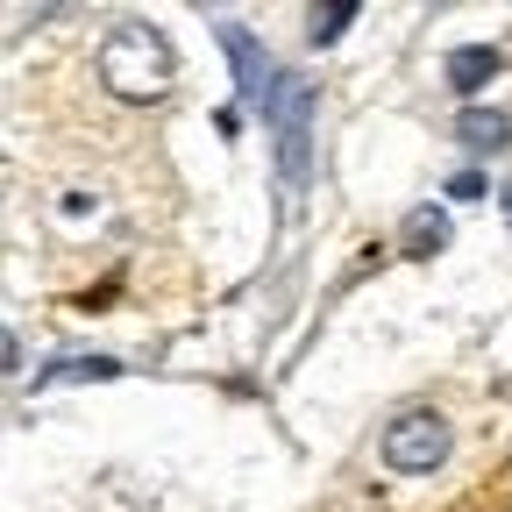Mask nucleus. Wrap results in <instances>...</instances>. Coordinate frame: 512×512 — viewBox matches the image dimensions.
<instances>
[{"label": "nucleus", "instance_id": "obj_1", "mask_svg": "<svg viewBox=\"0 0 512 512\" xmlns=\"http://www.w3.org/2000/svg\"><path fill=\"white\" fill-rule=\"evenodd\" d=\"M171 43L150 29V22H114L107 43H100V86L114 100H157L171 86Z\"/></svg>", "mask_w": 512, "mask_h": 512}, {"label": "nucleus", "instance_id": "obj_2", "mask_svg": "<svg viewBox=\"0 0 512 512\" xmlns=\"http://www.w3.org/2000/svg\"><path fill=\"white\" fill-rule=\"evenodd\" d=\"M264 128L278 136V171H285V192L306 185V136H313V86L306 79H278L271 107H264Z\"/></svg>", "mask_w": 512, "mask_h": 512}, {"label": "nucleus", "instance_id": "obj_3", "mask_svg": "<svg viewBox=\"0 0 512 512\" xmlns=\"http://www.w3.org/2000/svg\"><path fill=\"white\" fill-rule=\"evenodd\" d=\"M448 463V420L413 406L399 413L392 427H384V470H399V477H434Z\"/></svg>", "mask_w": 512, "mask_h": 512}, {"label": "nucleus", "instance_id": "obj_4", "mask_svg": "<svg viewBox=\"0 0 512 512\" xmlns=\"http://www.w3.org/2000/svg\"><path fill=\"white\" fill-rule=\"evenodd\" d=\"M221 50H228V64H235V93H242V100H249L256 114H264L285 72H278V64L264 57V43H256V36H249L242 22H221Z\"/></svg>", "mask_w": 512, "mask_h": 512}, {"label": "nucleus", "instance_id": "obj_5", "mask_svg": "<svg viewBox=\"0 0 512 512\" xmlns=\"http://www.w3.org/2000/svg\"><path fill=\"white\" fill-rule=\"evenodd\" d=\"M498 50L491 43H456V50H448V86H456V93H484L491 79H498Z\"/></svg>", "mask_w": 512, "mask_h": 512}, {"label": "nucleus", "instance_id": "obj_6", "mask_svg": "<svg viewBox=\"0 0 512 512\" xmlns=\"http://www.w3.org/2000/svg\"><path fill=\"white\" fill-rule=\"evenodd\" d=\"M456 143H463V150H505V143H512V114H498V107H463V114H456Z\"/></svg>", "mask_w": 512, "mask_h": 512}, {"label": "nucleus", "instance_id": "obj_7", "mask_svg": "<svg viewBox=\"0 0 512 512\" xmlns=\"http://www.w3.org/2000/svg\"><path fill=\"white\" fill-rule=\"evenodd\" d=\"M399 242H406V256H434V249H448V214L427 200V207H413L406 214V228H399Z\"/></svg>", "mask_w": 512, "mask_h": 512}, {"label": "nucleus", "instance_id": "obj_8", "mask_svg": "<svg viewBox=\"0 0 512 512\" xmlns=\"http://www.w3.org/2000/svg\"><path fill=\"white\" fill-rule=\"evenodd\" d=\"M86 377H121V363H114V356H64L57 370L36 377V392H57V384H86Z\"/></svg>", "mask_w": 512, "mask_h": 512}, {"label": "nucleus", "instance_id": "obj_9", "mask_svg": "<svg viewBox=\"0 0 512 512\" xmlns=\"http://www.w3.org/2000/svg\"><path fill=\"white\" fill-rule=\"evenodd\" d=\"M356 15H363L356 0H328V8H306V43H335Z\"/></svg>", "mask_w": 512, "mask_h": 512}, {"label": "nucleus", "instance_id": "obj_10", "mask_svg": "<svg viewBox=\"0 0 512 512\" xmlns=\"http://www.w3.org/2000/svg\"><path fill=\"white\" fill-rule=\"evenodd\" d=\"M448 200H484V178L477 171H456V178H448Z\"/></svg>", "mask_w": 512, "mask_h": 512}, {"label": "nucleus", "instance_id": "obj_11", "mask_svg": "<svg viewBox=\"0 0 512 512\" xmlns=\"http://www.w3.org/2000/svg\"><path fill=\"white\" fill-rule=\"evenodd\" d=\"M498 207H505V214H512V185H498Z\"/></svg>", "mask_w": 512, "mask_h": 512}]
</instances>
